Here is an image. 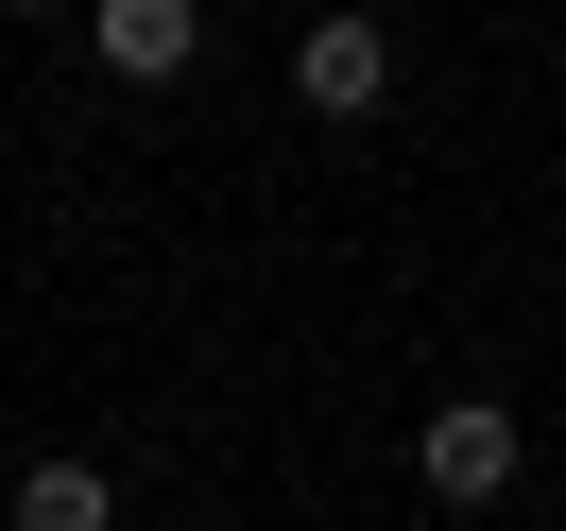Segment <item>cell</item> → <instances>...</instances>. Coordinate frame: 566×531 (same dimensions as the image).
I'll return each mask as SVG.
<instances>
[{
  "instance_id": "1",
  "label": "cell",
  "mask_w": 566,
  "mask_h": 531,
  "mask_svg": "<svg viewBox=\"0 0 566 531\" xmlns=\"http://www.w3.org/2000/svg\"><path fill=\"white\" fill-rule=\"evenodd\" d=\"M515 463H532V446H515V412H497V394H447V412L412 428V480L447 497V514H497V497H515Z\"/></svg>"
},
{
  "instance_id": "2",
  "label": "cell",
  "mask_w": 566,
  "mask_h": 531,
  "mask_svg": "<svg viewBox=\"0 0 566 531\" xmlns=\"http://www.w3.org/2000/svg\"><path fill=\"white\" fill-rule=\"evenodd\" d=\"M292 86H310L326 120L395 104V35H378V18H310V35H292Z\"/></svg>"
},
{
  "instance_id": "3",
  "label": "cell",
  "mask_w": 566,
  "mask_h": 531,
  "mask_svg": "<svg viewBox=\"0 0 566 531\" xmlns=\"http://www.w3.org/2000/svg\"><path fill=\"white\" fill-rule=\"evenodd\" d=\"M86 18H104V70L120 86H172L189 52H207V0H86Z\"/></svg>"
},
{
  "instance_id": "4",
  "label": "cell",
  "mask_w": 566,
  "mask_h": 531,
  "mask_svg": "<svg viewBox=\"0 0 566 531\" xmlns=\"http://www.w3.org/2000/svg\"><path fill=\"white\" fill-rule=\"evenodd\" d=\"M18 531H120V480L104 463H35L18 480Z\"/></svg>"
},
{
  "instance_id": "5",
  "label": "cell",
  "mask_w": 566,
  "mask_h": 531,
  "mask_svg": "<svg viewBox=\"0 0 566 531\" xmlns=\"http://www.w3.org/2000/svg\"><path fill=\"white\" fill-rule=\"evenodd\" d=\"M0 18H70V0H0Z\"/></svg>"
}]
</instances>
